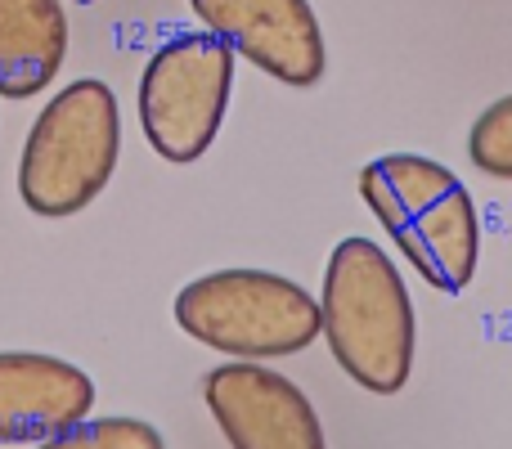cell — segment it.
<instances>
[{
  "instance_id": "cell-2",
  "label": "cell",
  "mask_w": 512,
  "mask_h": 449,
  "mask_svg": "<svg viewBox=\"0 0 512 449\" xmlns=\"http://www.w3.org/2000/svg\"><path fill=\"white\" fill-rule=\"evenodd\" d=\"M360 198L418 279L463 292L481 261V216L468 185L423 153H382L360 171Z\"/></svg>"
},
{
  "instance_id": "cell-6",
  "label": "cell",
  "mask_w": 512,
  "mask_h": 449,
  "mask_svg": "<svg viewBox=\"0 0 512 449\" xmlns=\"http://www.w3.org/2000/svg\"><path fill=\"white\" fill-rule=\"evenodd\" d=\"M189 9L265 77L297 90L319 86L324 77L328 50L310 0H189Z\"/></svg>"
},
{
  "instance_id": "cell-7",
  "label": "cell",
  "mask_w": 512,
  "mask_h": 449,
  "mask_svg": "<svg viewBox=\"0 0 512 449\" xmlns=\"http://www.w3.org/2000/svg\"><path fill=\"white\" fill-rule=\"evenodd\" d=\"M203 400L230 449H328L306 391L261 360L212 369L203 378Z\"/></svg>"
},
{
  "instance_id": "cell-11",
  "label": "cell",
  "mask_w": 512,
  "mask_h": 449,
  "mask_svg": "<svg viewBox=\"0 0 512 449\" xmlns=\"http://www.w3.org/2000/svg\"><path fill=\"white\" fill-rule=\"evenodd\" d=\"M468 158L481 176L512 180V95L495 99L468 131Z\"/></svg>"
},
{
  "instance_id": "cell-8",
  "label": "cell",
  "mask_w": 512,
  "mask_h": 449,
  "mask_svg": "<svg viewBox=\"0 0 512 449\" xmlns=\"http://www.w3.org/2000/svg\"><path fill=\"white\" fill-rule=\"evenodd\" d=\"M95 409V382L41 351H0V445H41Z\"/></svg>"
},
{
  "instance_id": "cell-9",
  "label": "cell",
  "mask_w": 512,
  "mask_h": 449,
  "mask_svg": "<svg viewBox=\"0 0 512 449\" xmlns=\"http://www.w3.org/2000/svg\"><path fill=\"white\" fill-rule=\"evenodd\" d=\"M68 59L63 0H0V99H32Z\"/></svg>"
},
{
  "instance_id": "cell-3",
  "label": "cell",
  "mask_w": 512,
  "mask_h": 449,
  "mask_svg": "<svg viewBox=\"0 0 512 449\" xmlns=\"http://www.w3.org/2000/svg\"><path fill=\"white\" fill-rule=\"evenodd\" d=\"M122 158V108L95 77L68 81L32 122L18 153V198L45 221L77 216L108 189Z\"/></svg>"
},
{
  "instance_id": "cell-12",
  "label": "cell",
  "mask_w": 512,
  "mask_h": 449,
  "mask_svg": "<svg viewBox=\"0 0 512 449\" xmlns=\"http://www.w3.org/2000/svg\"><path fill=\"white\" fill-rule=\"evenodd\" d=\"M72 5H95V0H72Z\"/></svg>"
},
{
  "instance_id": "cell-5",
  "label": "cell",
  "mask_w": 512,
  "mask_h": 449,
  "mask_svg": "<svg viewBox=\"0 0 512 449\" xmlns=\"http://www.w3.org/2000/svg\"><path fill=\"white\" fill-rule=\"evenodd\" d=\"M234 59L239 54L207 27L153 50L140 72V126L158 158L189 167L216 144L234 95Z\"/></svg>"
},
{
  "instance_id": "cell-1",
  "label": "cell",
  "mask_w": 512,
  "mask_h": 449,
  "mask_svg": "<svg viewBox=\"0 0 512 449\" xmlns=\"http://www.w3.org/2000/svg\"><path fill=\"white\" fill-rule=\"evenodd\" d=\"M319 324L328 351L355 387L373 396L405 391L414 373V301L396 261L373 238L351 234L333 247L319 292Z\"/></svg>"
},
{
  "instance_id": "cell-4",
  "label": "cell",
  "mask_w": 512,
  "mask_h": 449,
  "mask_svg": "<svg viewBox=\"0 0 512 449\" xmlns=\"http://www.w3.org/2000/svg\"><path fill=\"white\" fill-rule=\"evenodd\" d=\"M176 324L234 360H279L319 342V301L270 270H212L176 292Z\"/></svg>"
},
{
  "instance_id": "cell-10",
  "label": "cell",
  "mask_w": 512,
  "mask_h": 449,
  "mask_svg": "<svg viewBox=\"0 0 512 449\" xmlns=\"http://www.w3.org/2000/svg\"><path fill=\"white\" fill-rule=\"evenodd\" d=\"M36 449H167L158 427L140 418H81L77 427L50 436Z\"/></svg>"
}]
</instances>
